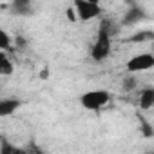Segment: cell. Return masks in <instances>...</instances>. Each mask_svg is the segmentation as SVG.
I'll return each instance as SVG.
<instances>
[{
	"instance_id": "9",
	"label": "cell",
	"mask_w": 154,
	"mask_h": 154,
	"mask_svg": "<svg viewBox=\"0 0 154 154\" xmlns=\"http://www.w3.org/2000/svg\"><path fill=\"white\" fill-rule=\"evenodd\" d=\"M152 38H154V33L152 31H140V33H134L129 38V42H132V44H143V42H149Z\"/></svg>"
},
{
	"instance_id": "4",
	"label": "cell",
	"mask_w": 154,
	"mask_h": 154,
	"mask_svg": "<svg viewBox=\"0 0 154 154\" xmlns=\"http://www.w3.org/2000/svg\"><path fill=\"white\" fill-rule=\"evenodd\" d=\"M154 67V56L150 54V53H141V54H136V56H132L129 62H127V65H125V69L129 71V72H143V71H149V69H152Z\"/></svg>"
},
{
	"instance_id": "7",
	"label": "cell",
	"mask_w": 154,
	"mask_h": 154,
	"mask_svg": "<svg viewBox=\"0 0 154 154\" xmlns=\"http://www.w3.org/2000/svg\"><path fill=\"white\" fill-rule=\"evenodd\" d=\"M22 105L20 100L17 98H6V100H0V118L2 116H9L15 111H18V107Z\"/></svg>"
},
{
	"instance_id": "16",
	"label": "cell",
	"mask_w": 154,
	"mask_h": 154,
	"mask_svg": "<svg viewBox=\"0 0 154 154\" xmlns=\"http://www.w3.org/2000/svg\"><path fill=\"white\" fill-rule=\"evenodd\" d=\"M89 2H93V4H100V0H89Z\"/></svg>"
},
{
	"instance_id": "3",
	"label": "cell",
	"mask_w": 154,
	"mask_h": 154,
	"mask_svg": "<svg viewBox=\"0 0 154 154\" xmlns=\"http://www.w3.org/2000/svg\"><path fill=\"white\" fill-rule=\"evenodd\" d=\"M72 6H74L72 9H74L76 17H78V20H82V22L93 20V18L100 17V13H102L100 4H93L89 0H72Z\"/></svg>"
},
{
	"instance_id": "10",
	"label": "cell",
	"mask_w": 154,
	"mask_h": 154,
	"mask_svg": "<svg viewBox=\"0 0 154 154\" xmlns=\"http://www.w3.org/2000/svg\"><path fill=\"white\" fill-rule=\"evenodd\" d=\"M11 72H13V63H11V60L6 56V53H0V74L8 76V74H11Z\"/></svg>"
},
{
	"instance_id": "15",
	"label": "cell",
	"mask_w": 154,
	"mask_h": 154,
	"mask_svg": "<svg viewBox=\"0 0 154 154\" xmlns=\"http://www.w3.org/2000/svg\"><path fill=\"white\" fill-rule=\"evenodd\" d=\"M67 17H69L71 22H74V20H76V13H74V9H67Z\"/></svg>"
},
{
	"instance_id": "12",
	"label": "cell",
	"mask_w": 154,
	"mask_h": 154,
	"mask_svg": "<svg viewBox=\"0 0 154 154\" xmlns=\"http://www.w3.org/2000/svg\"><path fill=\"white\" fill-rule=\"evenodd\" d=\"M11 36L2 29V27H0V51H8L9 47H11Z\"/></svg>"
},
{
	"instance_id": "2",
	"label": "cell",
	"mask_w": 154,
	"mask_h": 154,
	"mask_svg": "<svg viewBox=\"0 0 154 154\" xmlns=\"http://www.w3.org/2000/svg\"><path fill=\"white\" fill-rule=\"evenodd\" d=\"M111 33L105 31L103 27L98 29V35H96V40L93 44V49H91V58L94 62H103L109 54H111Z\"/></svg>"
},
{
	"instance_id": "14",
	"label": "cell",
	"mask_w": 154,
	"mask_h": 154,
	"mask_svg": "<svg viewBox=\"0 0 154 154\" xmlns=\"http://www.w3.org/2000/svg\"><path fill=\"white\" fill-rule=\"evenodd\" d=\"M136 78L134 76H127V78L123 80V84H122V87H123V91H132V89H136Z\"/></svg>"
},
{
	"instance_id": "1",
	"label": "cell",
	"mask_w": 154,
	"mask_h": 154,
	"mask_svg": "<svg viewBox=\"0 0 154 154\" xmlns=\"http://www.w3.org/2000/svg\"><path fill=\"white\" fill-rule=\"evenodd\" d=\"M111 102V94L105 89H94V91H87L80 96V103L82 107L89 109V111H100L102 107H105Z\"/></svg>"
},
{
	"instance_id": "8",
	"label": "cell",
	"mask_w": 154,
	"mask_h": 154,
	"mask_svg": "<svg viewBox=\"0 0 154 154\" xmlns=\"http://www.w3.org/2000/svg\"><path fill=\"white\" fill-rule=\"evenodd\" d=\"M140 107L143 111H149L150 107H154V89L147 87L140 93Z\"/></svg>"
},
{
	"instance_id": "11",
	"label": "cell",
	"mask_w": 154,
	"mask_h": 154,
	"mask_svg": "<svg viewBox=\"0 0 154 154\" xmlns=\"http://www.w3.org/2000/svg\"><path fill=\"white\" fill-rule=\"evenodd\" d=\"M0 152L2 154H22L24 152V149H17V147H13L11 143H8V140L6 138H0Z\"/></svg>"
},
{
	"instance_id": "13",
	"label": "cell",
	"mask_w": 154,
	"mask_h": 154,
	"mask_svg": "<svg viewBox=\"0 0 154 154\" xmlns=\"http://www.w3.org/2000/svg\"><path fill=\"white\" fill-rule=\"evenodd\" d=\"M138 118H140V122H141V132H143V136H145V138H152V136H154V129L150 127V123L145 122L141 116H138Z\"/></svg>"
},
{
	"instance_id": "6",
	"label": "cell",
	"mask_w": 154,
	"mask_h": 154,
	"mask_svg": "<svg viewBox=\"0 0 154 154\" xmlns=\"http://www.w3.org/2000/svg\"><path fill=\"white\" fill-rule=\"evenodd\" d=\"M145 17H147V15H145V11H143L141 8L131 6V8L127 9L125 17L122 18V24H123V26H134V24H138L140 20H143Z\"/></svg>"
},
{
	"instance_id": "5",
	"label": "cell",
	"mask_w": 154,
	"mask_h": 154,
	"mask_svg": "<svg viewBox=\"0 0 154 154\" xmlns=\"http://www.w3.org/2000/svg\"><path fill=\"white\" fill-rule=\"evenodd\" d=\"M11 13L18 17H31L35 15L33 0H13L11 2Z\"/></svg>"
}]
</instances>
